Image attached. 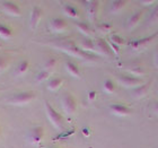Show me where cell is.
Listing matches in <instances>:
<instances>
[{
	"label": "cell",
	"mask_w": 158,
	"mask_h": 148,
	"mask_svg": "<svg viewBox=\"0 0 158 148\" xmlns=\"http://www.w3.org/2000/svg\"><path fill=\"white\" fill-rule=\"evenodd\" d=\"M60 49L64 51V52L69 53L70 56H73L79 59L86 60V61H94V60H97V56L94 54V53H88L82 51L79 46L75 45L73 43H66V44H62L60 46Z\"/></svg>",
	"instance_id": "6da1fadb"
},
{
	"label": "cell",
	"mask_w": 158,
	"mask_h": 148,
	"mask_svg": "<svg viewBox=\"0 0 158 148\" xmlns=\"http://www.w3.org/2000/svg\"><path fill=\"white\" fill-rule=\"evenodd\" d=\"M44 106H45V112L48 115V119L50 122L53 125V127L56 129H61L63 127V118L62 115L60 114L59 112L53 109V106L50 104L49 102H44Z\"/></svg>",
	"instance_id": "7a4b0ae2"
},
{
	"label": "cell",
	"mask_w": 158,
	"mask_h": 148,
	"mask_svg": "<svg viewBox=\"0 0 158 148\" xmlns=\"http://www.w3.org/2000/svg\"><path fill=\"white\" fill-rule=\"evenodd\" d=\"M35 96H36V94L33 91L18 93L15 96H13L11 99H9V104H13V105H25L27 103L32 102L35 99Z\"/></svg>",
	"instance_id": "3957f363"
},
{
	"label": "cell",
	"mask_w": 158,
	"mask_h": 148,
	"mask_svg": "<svg viewBox=\"0 0 158 148\" xmlns=\"http://www.w3.org/2000/svg\"><path fill=\"white\" fill-rule=\"evenodd\" d=\"M44 133H45V131H44V128L42 125H36L30 131V133L27 136V140L31 145L37 146L42 142L43 138H44Z\"/></svg>",
	"instance_id": "277c9868"
},
{
	"label": "cell",
	"mask_w": 158,
	"mask_h": 148,
	"mask_svg": "<svg viewBox=\"0 0 158 148\" xmlns=\"http://www.w3.org/2000/svg\"><path fill=\"white\" fill-rule=\"evenodd\" d=\"M61 105H62L63 111L66 112L67 114H73L77 110V101L71 94H66L62 97Z\"/></svg>",
	"instance_id": "5b68a950"
},
{
	"label": "cell",
	"mask_w": 158,
	"mask_h": 148,
	"mask_svg": "<svg viewBox=\"0 0 158 148\" xmlns=\"http://www.w3.org/2000/svg\"><path fill=\"white\" fill-rule=\"evenodd\" d=\"M155 37H156V34H152V35H149V36H147V37H141V39H138V40H133V41L130 42V48H131V50L135 51V52L141 51V50H143L145 48H147V46L154 41Z\"/></svg>",
	"instance_id": "8992f818"
},
{
	"label": "cell",
	"mask_w": 158,
	"mask_h": 148,
	"mask_svg": "<svg viewBox=\"0 0 158 148\" xmlns=\"http://www.w3.org/2000/svg\"><path fill=\"white\" fill-rule=\"evenodd\" d=\"M118 82L121 84V85L125 86V87H138V86L142 85V84H145V82H142L141 78H139V77H133V76H130V75H122L118 77Z\"/></svg>",
	"instance_id": "52a82bcc"
},
{
	"label": "cell",
	"mask_w": 158,
	"mask_h": 148,
	"mask_svg": "<svg viewBox=\"0 0 158 148\" xmlns=\"http://www.w3.org/2000/svg\"><path fill=\"white\" fill-rule=\"evenodd\" d=\"M109 110L113 115H116V116H127L131 113V110L121 103H113L109 106Z\"/></svg>",
	"instance_id": "ba28073f"
},
{
	"label": "cell",
	"mask_w": 158,
	"mask_h": 148,
	"mask_svg": "<svg viewBox=\"0 0 158 148\" xmlns=\"http://www.w3.org/2000/svg\"><path fill=\"white\" fill-rule=\"evenodd\" d=\"M95 45L97 52L101 54H104L105 57H111L113 54L110 43L104 39H96L95 40Z\"/></svg>",
	"instance_id": "9c48e42d"
},
{
	"label": "cell",
	"mask_w": 158,
	"mask_h": 148,
	"mask_svg": "<svg viewBox=\"0 0 158 148\" xmlns=\"http://www.w3.org/2000/svg\"><path fill=\"white\" fill-rule=\"evenodd\" d=\"M1 7L5 10V13H7L10 16H19L22 14L19 7L17 6L15 2H11V1H3L1 3Z\"/></svg>",
	"instance_id": "30bf717a"
},
{
	"label": "cell",
	"mask_w": 158,
	"mask_h": 148,
	"mask_svg": "<svg viewBox=\"0 0 158 148\" xmlns=\"http://www.w3.org/2000/svg\"><path fill=\"white\" fill-rule=\"evenodd\" d=\"M42 9L37 6H34L32 11H31V17H30V25L32 28H36L39 23L41 22V18H42Z\"/></svg>",
	"instance_id": "8fae6325"
},
{
	"label": "cell",
	"mask_w": 158,
	"mask_h": 148,
	"mask_svg": "<svg viewBox=\"0 0 158 148\" xmlns=\"http://www.w3.org/2000/svg\"><path fill=\"white\" fill-rule=\"evenodd\" d=\"M50 26H51V30L53 32H56V33H61L63 31L67 30V22L63 18H53L50 23Z\"/></svg>",
	"instance_id": "7c38bea8"
},
{
	"label": "cell",
	"mask_w": 158,
	"mask_h": 148,
	"mask_svg": "<svg viewBox=\"0 0 158 148\" xmlns=\"http://www.w3.org/2000/svg\"><path fill=\"white\" fill-rule=\"evenodd\" d=\"M99 9V2L98 1H88L87 2V14L90 22H95L97 13Z\"/></svg>",
	"instance_id": "4fadbf2b"
},
{
	"label": "cell",
	"mask_w": 158,
	"mask_h": 148,
	"mask_svg": "<svg viewBox=\"0 0 158 148\" xmlns=\"http://www.w3.org/2000/svg\"><path fill=\"white\" fill-rule=\"evenodd\" d=\"M78 46L82 50V51H85V52H88V53H96V52H97L95 42H94L93 40H90V39L81 40Z\"/></svg>",
	"instance_id": "5bb4252c"
},
{
	"label": "cell",
	"mask_w": 158,
	"mask_h": 148,
	"mask_svg": "<svg viewBox=\"0 0 158 148\" xmlns=\"http://www.w3.org/2000/svg\"><path fill=\"white\" fill-rule=\"evenodd\" d=\"M142 14H143L142 11H137V13L132 14L131 16L129 17L128 22H127V26H128L129 30H133V28L138 26V24L141 20Z\"/></svg>",
	"instance_id": "9a60e30c"
},
{
	"label": "cell",
	"mask_w": 158,
	"mask_h": 148,
	"mask_svg": "<svg viewBox=\"0 0 158 148\" xmlns=\"http://www.w3.org/2000/svg\"><path fill=\"white\" fill-rule=\"evenodd\" d=\"M150 84H152V82H146V84H142V85L135 87V88L133 89V96H135V99H141V97H143L145 95H147L148 89H149V87H150Z\"/></svg>",
	"instance_id": "2e32d148"
},
{
	"label": "cell",
	"mask_w": 158,
	"mask_h": 148,
	"mask_svg": "<svg viewBox=\"0 0 158 148\" xmlns=\"http://www.w3.org/2000/svg\"><path fill=\"white\" fill-rule=\"evenodd\" d=\"M66 69L71 76L76 77V78H80V70H79L78 66H77L76 63H73V61H67Z\"/></svg>",
	"instance_id": "e0dca14e"
},
{
	"label": "cell",
	"mask_w": 158,
	"mask_h": 148,
	"mask_svg": "<svg viewBox=\"0 0 158 148\" xmlns=\"http://www.w3.org/2000/svg\"><path fill=\"white\" fill-rule=\"evenodd\" d=\"M63 13L66 14L68 17H70V18H78L79 17V11L77 9V7L73 6V5L63 6Z\"/></svg>",
	"instance_id": "ac0fdd59"
},
{
	"label": "cell",
	"mask_w": 158,
	"mask_h": 148,
	"mask_svg": "<svg viewBox=\"0 0 158 148\" xmlns=\"http://www.w3.org/2000/svg\"><path fill=\"white\" fill-rule=\"evenodd\" d=\"M125 5H127V1H124V0H115V1L111 2L110 10H111V13H118L124 8Z\"/></svg>",
	"instance_id": "d6986e66"
},
{
	"label": "cell",
	"mask_w": 158,
	"mask_h": 148,
	"mask_svg": "<svg viewBox=\"0 0 158 148\" xmlns=\"http://www.w3.org/2000/svg\"><path fill=\"white\" fill-rule=\"evenodd\" d=\"M62 84H63L62 78H59V77L52 78L50 80L49 84H48V88H49V91H51V92H54V91H58V89L62 86Z\"/></svg>",
	"instance_id": "ffe728a7"
},
{
	"label": "cell",
	"mask_w": 158,
	"mask_h": 148,
	"mask_svg": "<svg viewBox=\"0 0 158 148\" xmlns=\"http://www.w3.org/2000/svg\"><path fill=\"white\" fill-rule=\"evenodd\" d=\"M128 71L131 74V76H133V77H139V78H140V76H143L146 74L145 68L141 66H132V67H130V68H128Z\"/></svg>",
	"instance_id": "44dd1931"
},
{
	"label": "cell",
	"mask_w": 158,
	"mask_h": 148,
	"mask_svg": "<svg viewBox=\"0 0 158 148\" xmlns=\"http://www.w3.org/2000/svg\"><path fill=\"white\" fill-rule=\"evenodd\" d=\"M76 26H77V28L80 31V33L84 34L85 36H89V35L92 34V28H90V26H89L88 24L79 22V23L76 24Z\"/></svg>",
	"instance_id": "7402d4cb"
},
{
	"label": "cell",
	"mask_w": 158,
	"mask_h": 148,
	"mask_svg": "<svg viewBox=\"0 0 158 148\" xmlns=\"http://www.w3.org/2000/svg\"><path fill=\"white\" fill-rule=\"evenodd\" d=\"M30 69V62L27 61V60H24L22 62L17 66V69H16V73L18 76H23L27 73V70Z\"/></svg>",
	"instance_id": "603a6c76"
},
{
	"label": "cell",
	"mask_w": 158,
	"mask_h": 148,
	"mask_svg": "<svg viewBox=\"0 0 158 148\" xmlns=\"http://www.w3.org/2000/svg\"><path fill=\"white\" fill-rule=\"evenodd\" d=\"M50 76H51V71H49V70H42V71H40L39 74L36 75V82H45V80H48V79L50 78Z\"/></svg>",
	"instance_id": "cb8c5ba5"
},
{
	"label": "cell",
	"mask_w": 158,
	"mask_h": 148,
	"mask_svg": "<svg viewBox=\"0 0 158 148\" xmlns=\"http://www.w3.org/2000/svg\"><path fill=\"white\" fill-rule=\"evenodd\" d=\"M103 88H104V91H105L106 93L111 94V93H113L114 91H115V84L113 82L112 79H106L105 82H104Z\"/></svg>",
	"instance_id": "d4e9b609"
},
{
	"label": "cell",
	"mask_w": 158,
	"mask_h": 148,
	"mask_svg": "<svg viewBox=\"0 0 158 148\" xmlns=\"http://www.w3.org/2000/svg\"><path fill=\"white\" fill-rule=\"evenodd\" d=\"M13 34V31L6 25H0V36L2 39H9Z\"/></svg>",
	"instance_id": "484cf974"
},
{
	"label": "cell",
	"mask_w": 158,
	"mask_h": 148,
	"mask_svg": "<svg viewBox=\"0 0 158 148\" xmlns=\"http://www.w3.org/2000/svg\"><path fill=\"white\" fill-rule=\"evenodd\" d=\"M56 63H58V60H56V58H49V59L45 61V63H44V68H45V70L51 71L52 69L56 68Z\"/></svg>",
	"instance_id": "4316f807"
},
{
	"label": "cell",
	"mask_w": 158,
	"mask_h": 148,
	"mask_svg": "<svg viewBox=\"0 0 158 148\" xmlns=\"http://www.w3.org/2000/svg\"><path fill=\"white\" fill-rule=\"evenodd\" d=\"M110 42L118 46H121L122 44H124V40L118 34H112V35H110Z\"/></svg>",
	"instance_id": "83f0119b"
},
{
	"label": "cell",
	"mask_w": 158,
	"mask_h": 148,
	"mask_svg": "<svg viewBox=\"0 0 158 148\" xmlns=\"http://www.w3.org/2000/svg\"><path fill=\"white\" fill-rule=\"evenodd\" d=\"M98 30L104 34H109L112 31V25L109 23H102L98 25Z\"/></svg>",
	"instance_id": "f1b7e54d"
},
{
	"label": "cell",
	"mask_w": 158,
	"mask_h": 148,
	"mask_svg": "<svg viewBox=\"0 0 158 148\" xmlns=\"http://www.w3.org/2000/svg\"><path fill=\"white\" fill-rule=\"evenodd\" d=\"M156 22H158V3L154 8L152 15H150V18H149V23H156Z\"/></svg>",
	"instance_id": "f546056e"
},
{
	"label": "cell",
	"mask_w": 158,
	"mask_h": 148,
	"mask_svg": "<svg viewBox=\"0 0 158 148\" xmlns=\"http://www.w3.org/2000/svg\"><path fill=\"white\" fill-rule=\"evenodd\" d=\"M7 66H8V60H7L6 58L0 57V73H2L3 70L6 69Z\"/></svg>",
	"instance_id": "4dcf8cb0"
},
{
	"label": "cell",
	"mask_w": 158,
	"mask_h": 148,
	"mask_svg": "<svg viewBox=\"0 0 158 148\" xmlns=\"http://www.w3.org/2000/svg\"><path fill=\"white\" fill-rule=\"evenodd\" d=\"M96 96H97V92L96 91H89L88 94H87V99H88L89 102H93L96 99Z\"/></svg>",
	"instance_id": "1f68e13d"
},
{
	"label": "cell",
	"mask_w": 158,
	"mask_h": 148,
	"mask_svg": "<svg viewBox=\"0 0 158 148\" xmlns=\"http://www.w3.org/2000/svg\"><path fill=\"white\" fill-rule=\"evenodd\" d=\"M110 43V46H111V50H112V52L114 53V54H116L118 56V52H120V46L115 45V44H113V43L109 42Z\"/></svg>",
	"instance_id": "d6a6232c"
},
{
	"label": "cell",
	"mask_w": 158,
	"mask_h": 148,
	"mask_svg": "<svg viewBox=\"0 0 158 148\" xmlns=\"http://www.w3.org/2000/svg\"><path fill=\"white\" fill-rule=\"evenodd\" d=\"M81 132L85 137H89V136H90V130H89V128H82Z\"/></svg>",
	"instance_id": "836d02e7"
},
{
	"label": "cell",
	"mask_w": 158,
	"mask_h": 148,
	"mask_svg": "<svg viewBox=\"0 0 158 148\" xmlns=\"http://www.w3.org/2000/svg\"><path fill=\"white\" fill-rule=\"evenodd\" d=\"M154 63H155V66L158 68V50H157V52H156L155 57H154Z\"/></svg>",
	"instance_id": "e575fe53"
},
{
	"label": "cell",
	"mask_w": 158,
	"mask_h": 148,
	"mask_svg": "<svg viewBox=\"0 0 158 148\" xmlns=\"http://www.w3.org/2000/svg\"><path fill=\"white\" fill-rule=\"evenodd\" d=\"M156 1H152V0H150V1H141L142 5H146V6H150V5H154Z\"/></svg>",
	"instance_id": "d590c367"
},
{
	"label": "cell",
	"mask_w": 158,
	"mask_h": 148,
	"mask_svg": "<svg viewBox=\"0 0 158 148\" xmlns=\"http://www.w3.org/2000/svg\"><path fill=\"white\" fill-rule=\"evenodd\" d=\"M154 111H155V113L158 114V102L155 103V105H154Z\"/></svg>",
	"instance_id": "8d00e7d4"
},
{
	"label": "cell",
	"mask_w": 158,
	"mask_h": 148,
	"mask_svg": "<svg viewBox=\"0 0 158 148\" xmlns=\"http://www.w3.org/2000/svg\"><path fill=\"white\" fill-rule=\"evenodd\" d=\"M54 148H56V147H54Z\"/></svg>",
	"instance_id": "74e56055"
}]
</instances>
